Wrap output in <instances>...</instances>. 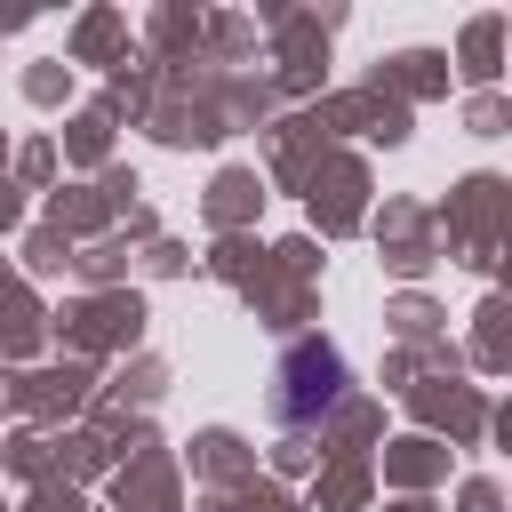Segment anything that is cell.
Wrapping results in <instances>:
<instances>
[{"mask_svg": "<svg viewBox=\"0 0 512 512\" xmlns=\"http://www.w3.org/2000/svg\"><path fill=\"white\" fill-rule=\"evenodd\" d=\"M336 400H344V352L320 344V336L288 344V360H280V392H272V416H280V424H312V416H328Z\"/></svg>", "mask_w": 512, "mask_h": 512, "instance_id": "6da1fadb", "label": "cell"}]
</instances>
